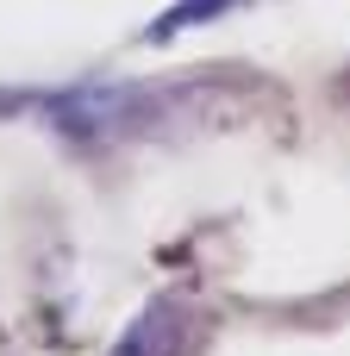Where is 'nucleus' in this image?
Returning a JSON list of instances; mask_svg holds the SVG:
<instances>
[{
  "mask_svg": "<svg viewBox=\"0 0 350 356\" xmlns=\"http://www.w3.org/2000/svg\"><path fill=\"white\" fill-rule=\"evenodd\" d=\"M182 344H188V307L163 294V300H150L125 325V338H119L113 356H182Z\"/></svg>",
  "mask_w": 350,
  "mask_h": 356,
  "instance_id": "nucleus-1",
  "label": "nucleus"
},
{
  "mask_svg": "<svg viewBox=\"0 0 350 356\" xmlns=\"http://www.w3.org/2000/svg\"><path fill=\"white\" fill-rule=\"evenodd\" d=\"M232 0H182V6H169L157 25H150V38H175V31H188V25H200V19H213V13H225Z\"/></svg>",
  "mask_w": 350,
  "mask_h": 356,
  "instance_id": "nucleus-2",
  "label": "nucleus"
}]
</instances>
